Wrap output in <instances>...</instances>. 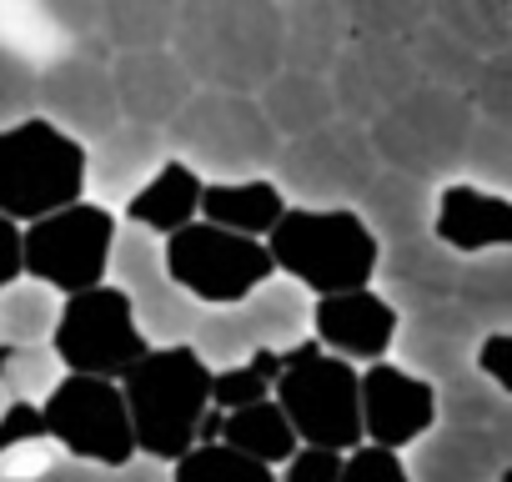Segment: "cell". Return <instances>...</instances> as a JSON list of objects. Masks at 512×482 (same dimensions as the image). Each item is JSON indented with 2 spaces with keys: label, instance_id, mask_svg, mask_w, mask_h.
Segmentation results:
<instances>
[{
  "label": "cell",
  "instance_id": "1",
  "mask_svg": "<svg viewBox=\"0 0 512 482\" xmlns=\"http://www.w3.org/2000/svg\"><path fill=\"white\" fill-rule=\"evenodd\" d=\"M171 51L206 91L262 96L282 71V0H181Z\"/></svg>",
  "mask_w": 512,
  "mask_h": 482
},
{
  "label": "cell",
  "instance_id": "2",
  "mask_svg": "<svg viewBox=\"0 0 512 482\" xmlns=\"http://www.w3.org/2000/svg\"><path fill=\"white\" fill-rule=\"evenodd\" d=\"M277 277L297 282L312 302L377 282L382 241L357 206H287L267 236Z\"/></svg>",
  "mask_w": 512,
  "mask_h": 482
},
{
  "label": "cell",
  "instance_id": "3",
  "mask_svg": "<svg viewBox=\"0 0 512 482\" xmlns=\"http://www.w3.org/2000/svg\"><path fill=\"white\" fill-rule=\"evenodd\" d=\"M211 362L191 347H151L126 377V407H131V427H136V447L146 457L176 462L201 442V422L211 412Z\"/></svg>",
  "mask_w": 512,
  "mask_h": 482
},
{
  "label": "cell",
  "instance_id": "4",
  "mask_svg": "<svg viewBox=\"0 0 512 482\" xmlns=\"http://www.w3.org/2000/svg\"><path fill=\"white\" fill-rule=\"evenodd\" d=\"M171 156L196 166L206 181H241V176H267L282 136L267 121L262 101L241 91H196L176 121L166 126Z\"/></svg>",
  "mask_w": 512,
  "mask_h": 482
},
{
  "label": "cell",
  "instance_id": "5",
  "mask_svg": "<svg viewBox=\"0 0 512 482\" xmlns=\"http://www.w3.org/2000/svg\"><path fill=\"white\" fill-rule=\"evenodd\" d=\"M71 201H86V141L41 111L0 126V211L31 226Z\"/></svg>",
  "mask_w": 512,
  "mask_h": 482
},
{
  "label": "cell",
  "instance_id": "6",
  "mask_svg": "<svg viewBox=\"0 0 512 482\" xmlns=\"http://www.w3.org/2000/svg\"><path fill=\"white\" fill-rule=\"evenodd\" d=\"M472 126H477V111L462 91H442V86L422 81L392 111H382L367 131H372V146H377L382 166L442 186V181L462 176Z\"/></svg>",
  "mask_w": 512,
  "mask_h": 482
},
{
  "label": "cell",
  "instance_id": "7",
  "mask_svg": "<svg viewBox=\"0 0 512 482\" xmlns=\"http://www.w3.org/2000/svg\"><path fill=\"white\" fill-rule=\"evenodd\" d=\"M277 402L292 417L297 437L312 447L352 452L367 442L362 427V367L327 352L317 337L287 347V372L277 382Z\"/></svg>",
  "mask_w": 512,
  "mask_h": 482
},
{
  "label": "cell",
  "instance_id": "8",
  "mask_svg": "<svg viewBox=\"0 0 512 482\" xmlns=\"http://www.w3.org/2000/svg\"><path fill=\"white\" fill-rule=\"evenodd\" d=\"M377 171L382 156L372 146V131L337 116L307 136L282 141L267 176L287 191L292 206H357L377 181Z\"/></svg>",
  "mask_w": 512,
  "mask_h": 482
},
{
  "label": "cell",
  "instance_id": "9",
  "mask_svg": "<svg viewBox=\"0 0 512 482\" xmlns=\"http://www.w3.org/2000/svg\"><path fill=\"white\" fill-rule=\"evenodd\" d=\"M166 241V272L171 282L196 297L201 307H236L246 302L262 282L277 277V262H272V247L262 236H241V231H226L216 221H191Z\"/></svg>",
  "mask_w": 512,
  "mask_h": 482
},
{
  "label": "cell",
  "instance_id": "10",
  "mask_svg": "<svg viewBox=\"0 0 512 482\" xmlns=\"http://www.w3.org/2000/svg\"><path fill=\"white\" fill-rule=\"evenodd\" d=\"M307 337H312V297L297 282L272 277L236 307H201L191 347L211 367H231L246 362L251 352H267V347L287 352Z\"/></svg>",
  "mask_w": 512,
  "mask_h": 482
},
{
  "label": "cell",
  "instance_id": "11",
  "mask_svg": "<svg viewBox=\"0 0 512 482\" xmlns=\"http://www.w3.org/2000/svg\"><path fill=\"white\" fill-rule=\"evenodd\" d=\"M116 231H121V216L91 196L31 221L26 226V277L56 287L61 297L101 287L111 277Z\"/></svg>",
  "mask_w": 512,
  "mask_h": 482
},
{
  "label": "cell",
  "instance_id": "12",
  "mask_svg": "<svg viewBox=\"0 0 512 482\" xmlns=\"http://www.w3.org/2000/svg\"><path fill=\"white\" fill-rule=\"evenodd\" d=\"M51 347L61 352L66 372H91V377L121 382L151 352V337L136 322V302L116 282H101V287L66 297Z\"/></svg>",
  "mask_w": 512,
  "mask_h": 482
},
{
  "label": "cell",
  "instance_id": "13",
  "mask_svg": "<svg viewBox=\"0 0 512 482\" xmlns=\"http://www.w3.org/2000/svg\"><path fill=\"white\" fill-rule=\"evenodd\" d=\"M51 437L61 442L66 457L101 462V467H126L136 447L131 407L116 377H91V372H66L56 392L41 402Z\"/></svg>",
  "mask_w": 512,
  "mask_h": 482
},
{
  "label": "cell",
  "instance_id": "14",
  "mask_svg": "<svg viewBox=\"0 0 512 482\" xmlns=\"http://www.w3.org/2000/svg\"><path fill=\"white\" fill-rule=\"evenodd\" d=\"M131 302H136V322L141 332L151 337V347H176V342H191L196 332V317H201V302L186 297L171 272H166V241L146 226H131L121 221L116 231V247H111V277Z\"/></svg>",
  "mask_w": 512,
  "mask_h": 482
},
{
  "label": "cell",
  "instance_id": "15",
  "mask_svg": "<svg viewBox=\"0 0 512 482\" xmlns=\"http://www.w3.org/2000/svg\"><path fill=\"white\" fill-rule=\"evenodd\" d=\"M327 81L337 96V116L357 126H372L382 111H392L407 91L422 86L407 36H377V31H352Z\"/></svg>",
  "mask_w": 512,
  "mask_h": 482
},
{
  "label": "cell",
  "instance_id": "16",
  "mask_svg": "<svg viewBox=\"0 0 512 482\" xmlns=\"http://www.w3.org/2000/svg\"><path fill=\"white\" fill-rule=\"evenodd\" d=\"M41 116H51L61 131H71L86 146L101 141L121 121L111 66L106 61H91L81 51L56 56L51 66H41Z\"/></svg>",
  "mask_w": 512,
  "mask_h": 482
},
{
  "label": "cell",
  "instance_id": "17",
  "mask_svg": "<svg viewBox=\"0 0 512 482\" xmlns=\"http://www.w3.org/2000/svg\"><path fill=\"white\" fill-rule=\"evenodd\" d=\"M362 427H367V442L407 452L417 437L437 427V382L387 357L367 362L362 367Z\"/></svg>",
  "mask_w": 512,
  "mask_h": 482
},
{
  "label": "cell",
  "instance_id": "18",
  "mask_svg": "<svg viewBox=\"0 0 512 482\" xmlns=\"http://www.w3.org/2000/svg\"><path fill=\"white\" fill-rule=\"evenodd\" d=\"M487 327L462 307V302H442V307H422V312H407L402 327H397V342H392V357L427 377V382H447L467 367H477V347H482Z\"/></svg>",
  "mask_w": 512,
  "mask_h": 482
},
{
  "label": "cell",
  "instance_id": "19",
  "mask_svg": "<svg viewBox=\"0 0 512 482\" xmlns=\"http://www.w3.org/2000/svg\"><path fill=\"white\" fill-rule=\"evenodd\" d=\"M462 262L467 257H457L437 231H422V236H407V241H387L372 287L407 317V312H422V307L457 302Z\"/></svg>",
  "mask_w": 512,
  "mask_h": 482
},
{
  "label": "cell",
  "instance_id": "20",
  "mask_svg": "<svg viewBox=\"0 0 512 482\" xmlns=\"http://www.w3.org/2000/svg\"><path fill=\"white\" fill-rule=\"evenodd\" d=\"M397 327H402V312L377 287H352V292H332L312 302V337L347 362L392 357Z\"/></svg>",
  "mask_w": 512,
  "mask_h": 482
},
{
  "label": "cell",
  "instance_id": "21",
  "mask_svg": "<svg viewBox=\"0 0 512 482\" xmlns=\"http://www.w3.org/2000/svg\"><path fill=\"white\" fill-rule=\"evenodd\" d=\"M111 81H116V101L126 121L141 126H171L176 111L201 91L196 76L181 66V56L171 46H151V51H116L111 61Z\"/></svg>",
  "mask_w": 512,
  "mask_h": 482
},
{
  "label": "cell",
  "instance_id": "22",
  "mask_svg": "<svg viewBox=\"0 0 512 482\" xmlns=\"http://www.w3.org/2000/svg\"><path fill=\"white\" fill-rule=\"evenodd\" d=\"M171 156L166 131L161 126H141V121H116L101 141L86 146V196L106 201V206H126L151 176L156 166Z\"/></svg>",
  "mask_w": 512,
  "mask_h": 482
},
{
  "label": "cell",
  "instance_id": "23",
  "mask_svg": "<svg viewBox=\"0 0 512 482\" xmlns=\"http://www.w3.org/2000/svg\"><path fill=\"white\" fill-rule=\"evenodd\" d=\"M432 231L447 241L457 257H487L512 247V196L477 186V181H442Z\"/></svg>",
  "mask_w": 512,
  "mask_h": 482
},
{
  "label": "cell",
  "instance_id": "24",
  "mask_svg": "<svg viewBox=\"0 0 512 482\" xmlns=\"http://www.w3.org/2000/svg\"><path fill=\"white\" fill-rule=\"evenodd\" d=\"M502 452L487 432L472 427H447L437 422L427 437H417L407 447V472L412 482H497L502 472Z\"/></svg>",
  "mask_w": 512,
  "mask_h": 482
},
{
  "label": "cell",
  "instance_id": "25",
  "mask_svg": "<svg viewBox=\"0 0 512 482\" xmlns=\"http://www.w3.org/2000/svg\"><path fill=\"white\" fill-rule=\"evenodd\" d=\"M352 41V21L337 0H282V66L332 76L342 46Z\"/></svg>",
  "mask_w": 512,
  "mask_h": 482
},
{
  "label": "cell",
  "instance_id": "26",
  "mask_svg": "<svg viewBox=\"0 0 512 482\" xmlns=\"http://www.w3.org/2000/svg\"><path fill=\"white\" fill-rule=\"evenodd\" d=\"M201 196H206V176L196 166H186L181 156H166L156 166V176L121 206L131 226H146L156 236H171L191 221H201Z\"/></svg>",
  "mask_w": 512,
  "mask_h": 482
},
{
  "label": "cell",
  "instance_id": "27",
  "mask_svg": "<svg viewBox=\"0 0 512 482\" xmlns=\"http://www.w3.org/2000/svg\"><path fill=\"white\" fill-rule=\"evenodd\" d=\"M357 211L367 216V226L377 231V241H407V236H422L432 231V211H437V186L432 181H417L407 171H392L382 166L377 181L367 186V196L357 201Z\"/></svg>",
  "mask_w": 512,
  "mask_h": 482
},
{
  "label": "cell",
  "instance_id": "28",
  "mask_svg": "<svg viewBox=\"0 0 512 482\" xmlns=\"http://www.w3.org/2000/svg\"><path fill=\"white\" fill-rule=\"evenodd\" d=\"M287 191L272 181V176H241V181H206V196H201V216L226 226V231H241V236H272V226L287 216Z\"/></svg>",
  "mask_w": 512,
  "mask_h": 482
},
{
  "label": "cell",
  "instance_id": "29",
  "mask_svg": "<svg viewBox=\"0 0 512 482\" xmlns=\"http://www.w3.org/2000/svg\"><path fill=\"white\" fill-rule=\"evenodd\" d=\"M256 101H262V111H267V121L277 126L282 141L307 136V131L337 121L332 81H327V76H312V71H287V66H282V71L262 86V96H256Z\"/></svg>",
  "mask_w": 512,
  "mask_h": 482
},
{
  "label": "cell",
  "instance_id": "30",
  "mask_svg": "<svg viewBox=\"0 0 512 482\" xmlns=\"http://www.w3.org/2000/svg\"><path fill=\"white\" fill-rule=\"evenodd\" d=\"M221 442H231L236 452L267 462V467H282V462L302 447V437H297V427H292V417L282 412L277 397L226 412V417H221Z\"/></svg>",
  "mask_w": 512,
  "mask_h": 482
},
{
  "label": "cell",
  "instance_id": "31",
  "mask_svg": "<svg viewBox=\"0 0 512 482\" xmlns=\"http://www.w3.org/2000/svg\"><path fill=\"white\" fill-rule=\"evenodd\" d=\"M407 46H412V61H417V76L427 81V86H442V91H472V81H477V71H482V51H472L457 31H447L442 21H422L412 36H407Z\"/></svg>",
  "mask_w": 512,
  "mask_h": 482
},
{
  "label": "cell",
  "instance_id": "32",
  "mask_svg": "<svg viewBox=\"0 0 512 482\" xmlns=\"http://www.w3.org/2000/svg\"><path fill=\"white\" fill-rule=\"evenodd\" d=\"M66 297L36 277H16L0 292V347H31V342H51L56 322H61Z\"/></svg>",
  "mask_w": 512,
  "mask_h": 482
},
{
  "label": "cell",
  "instance_id": "33",
  "mask_svg": "<svg viewBox=\"0 0 512 482\" xmlns=\"http://www.w3.org/2000/svg\"><path fill=\"white\" fill-rule=\"evenodd\" d=\"M181 0H101V36L116 51L171 46Z\"/></svg>",
  "mask_w": 512,
  "mask_h": 482
},
{
  "label": "cell",
  "instance_id": "34",
  "mask_svg": "<svg viewBox=\"0 0 512 482\" xmlns=\"http://www.w3.org/2000/svg\"><path fill=\"white\" fill-rule=\"evenodd\" d=\"M457 302L487 332H507L512 327V247L507 252H487V257H467Z\"/></svg>",
  "mask_w": 512,
  "mask_h": 482
},
{
  "label": "cell",
  "instance_id": "35",
  "mask_svg": "<svg viewBox=\"0 0 512 482\" xmlns=\"http://www.w3.org/2000/svg\"><path fill=\"white\" fill-rule=\"evenodd\" d=\"M432 21L457 31L482 56L512 46V0H432Z\"/></svg>",
  "mask_w": 512,
  "mask_h": 482
},
{
  "label": "cell",
  "instance_id": "36",
  "mask_svg": "<svg viewBox=\"0 0 512 482\" xmlns=\"http://www.w3.org/2000/svg\"><path fill=\"white\" fill-rule=\"evenodd\" d=\"M287 372V352H251L246 362H231V367H216L211 372V407L221 412H236V407H251V402H267L277 397V382Z\"/></svg>",
  "mask_w": 512,
  "mask_h": 482
},
{
  "label": "cell",
  "instance_id": "37",
  "mask_svg": "<svg viewBox=\"0 0 512 482\" xmlns=\"http://www.w3.org/2000/svg\"><path fill=\"white\" fill-rule=\"evenodd\" d=\"M502 402H507V392H502L482 367H467V372H457V377H447V382L437 387V422L487 432V427L497 422Z\"/></svg>",
  "mask_w": 512,
  "mask_h": 482
},
{
  "label": "cell",
  "instance_id": "38",
  "mask_svg": "<svg viewBox=\"0 0 512 482\" xmlns=\"http://www.w3.org/2000/svg\"><path fill=\"white\" fill-rule=\"evenodd\" d=\"M171 482H277V467L236 452L231 442H196L171 462Z\"/></svg>",
  "mask_w": 512,
  "mask_h": 482
},
{
  "label": "cell",
  "instance_id": "39",
  "mask_svg": "<svg viewBox=\"0 0 512 482\" xmlns=\"http://www.w3.org/2000/svg\"><path fill=\"white\" fill-rule=\"evenodd\" d=\"M61 377H66V362H61V352L51 342L0 347V382H6L11 402H46Z\"/></svg>",
  "mask_w": 512,
  "mask_h": 482
},
{
  "label": "cell",
  "instance_id": "40",
  "mask_svg": "<svg viewBox=\"0 0 512 482\" xmlns=\"http://www.w3.org/2000/svg\"><path fill=\"white\" fill-rule=\"evenodd\" d=\"M462 181H477V186H492V191L512 196V131L477 116L467 156H462Z\"/></svg>",
  "mask_w": 512,
  "mask_h": 482
},
{
  "label": "cell",
  "instance_id": "41",
  "mask_svg": "<svg viewBox=\"0 0 512 482\" xmlns=\"http://www.w3.org/2000/svg\"><path fill=\"white\" fill-rule=\"evenodd\" d=\"M352 31L377 36H412L422 21H432V0H337Z\"/></svg>",
  "mask_w": 512,
  "mask_h": 482
},
{
  "label": "cell",
  "instance_id": "42",
  "mask_svg": "<svg viewBox=\"0 0 512 482\" xmlns=\"http://www.w3.org/2000/svg\"><path fill=\"white\" fill-rule=\"evenodd\" d=\"M41 111V66L11 46H0V126H16Z\"/></svg>",
  "mask_w": 512,
  "mask_h": 482
},
{
  "label": "cell",
  "instance_id": "43",
  "mask_svg": "<svg viewBox=\"0 0 512 482\" xmlns=\"http://www.w3.org/2000/svg\"><path fill=\"white\" fill-rule=\"evenodd\" d=\"M467 101H472V111H477L482 121H497L502 131H512V46H507V51H492V56L482 61V71H477Z\"/></svg>",
  "mask_w": 512,
  "mask_h": 482
},
{
  "label": "cell",
  "instance_id": "44",
  "mask_svg": "<svg viewBox=\"0 0 512 482\" xmlns=\"http://www.w3.org/2000/svg\"><path fill=\"white\" fill-rule=\"evenodd\" d=\"M342 482H412L407 472V457L397 447H382V442H362L347 452L342 462Z\"/></svg>",
  "mask_w": 512,
  "mask_h": 482
},
{
  "label": "cell",
  "instance_id": "45",
  "mask_svg": "<svg viewBox=\"0 0 512 482\" xmlns=\"http://www.w3.org/2000/svg\"><path fill=\"white\" fill-rule=\"evenodd\" d=\"M342 462H347V452L302 442V447H297V452L282 462L277 482H342Z\"/></svg>",
  "mask_w": 512,
  "mask_h": 482
},
{
  "label": "cell",
  "instance_id": "46",
  "mask_svg": "<svg viewBox=\"0 0 512 482\" xmlns=\"http://www.w3.org/2000/svg\"><path fill=\"white\" fill-rule=\"evenodd\" d=\"M41 16L66 31L71 41H86V36H101V0H36Z\"/></svg>",
  "mask_w": 512,
  "mask_h": 482
},
{
  "label": "cell",
  "instance_id": "47",
  "mask_svg": "<svg viewBox=\"0 0 512 482\" xmlns=\"http://www.w3.org/2000/svg\"><path fill=\"white\" fill-rule=\"evenodd\" d=\"M36 437H51L41 402H11L6 412H0V452L26 447V442H36Z\"/></svg>",
  "mask_w": 512,
  "mask_h": 482
},
{
  "label": "cell",
  "instance_id": "48",
  "mask_svg": "<svg viewBox=\"0 0 512 482\" xmlns=\"http://www.w3.org/2000/svg\"><path fill=\"white\" fill-rule=\"evenodd\" d=\"M26 277V226L0 211V292Z\"/></svg>",
  "mask_w": 512,
  "mask_h": 482
},
{
  "label": "cell",
  "instance_id": "49",
  "mask_svg": "<svg viewBox=\"0 0 512 482\" xmlns=\"http://www.w3.org/2000/svg\"><path fill=\"white\" fill-rule=\"evenodd\" d=\"M477 367H482V372L512 397V327L482 337V347H477Z\"/></svg>",
  "mask_w": 512,
  "mask_h": 482
},
{
  "label": "cell",
  "instance_id": "50",
  "mask_svg": "<svg viewBox=\"0 0 512 482\" xmlns=\"http://www.w3.org/2000/svg\"><path fill=\"white\" fill-rule=\"evenodd\" d=\"M36 482H116V467L81 462V457H61V462H51Z\"/></svg>",
  "mask_w": 512,
  "mask_h": 482
},
{
  "label": "cell",
  "instance_id": "51",
  "mask_svg": "<svg viewBox=\"0 0 512 482\" xmlns=\"http://www.w3.org/2000/svg\"><path fill=\"white\" fill-rule=\"evenodd\" d=\"M116 482H171V462L136 452L126 467H116Z\"/></svg>",
  "mask_w": 512,
  "mask_h": 482
},
{
  "label": "cell",
  "instance_id": "52",
  "mask_svg": "<svg viewBox=\"0 0 512 482\" xmlns=\"http://www.w3.org/2000/svg\"><path fill=\"white\" fill-rule=\"evenodd\" d=\"M487 437L497 442V452H502V462L512 467V397L502 402V412H497V422L487 427Z\"/></svg>",
  "mask_w": 512,
  "mask_h": 482
},
{
  "label": "cell",
  "instance_id": "53",
  "mask_svg": "<svg viewBox=\"0 0 512 482\" xmlns=\"http://www.w3.org/2000/svg\"><path fill=\"white\" fill-rule=\"evenodd\" d=\"M11 407V392H6V382H0V412H6Z\"/></svg>",
  "mask_w": 512,
  "mask_h": 482
},
{
  "label": "cell",
  "instance_id": "54",
  "mask_svg": "<svg viewBox=\"0 0 512 482\" xmlns=\"http://www.w3.org/2000/svg\"><path fill=\"white\" fill-rule=\"evenodd\" d=\"M497 482H512V467H502V472H497Z\"/></svg>",
  "mask_w": 512,
  "mask_h": 482
}]
</instances>
